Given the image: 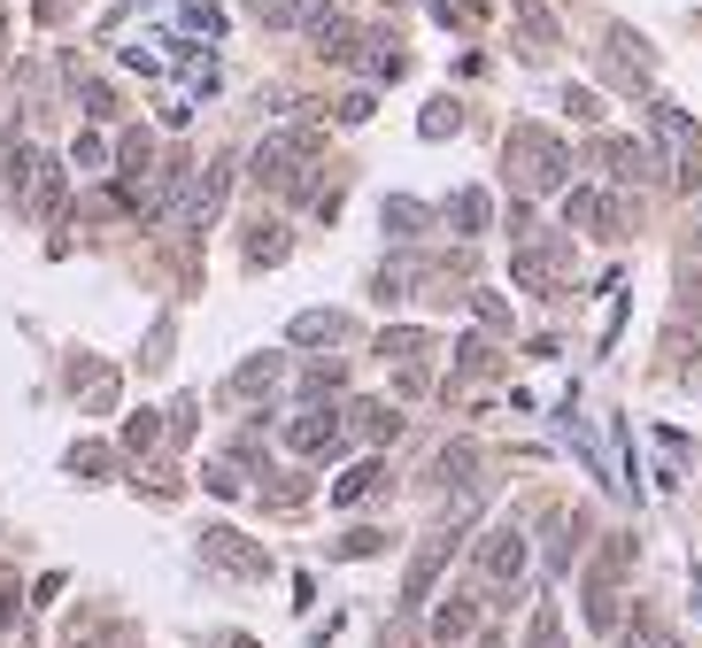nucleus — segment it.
<instances>
[{"mask_svg": "<svg viewBox=\"0 0 702 648\" xmlns=\"http://www.w3.org/2000/svg\"><path fill=\"white\" fill-rule=\"evenodd\" d=\"M502 162H510V185H518V193H556V185H563V170H571L563 140H548L540 124H518V132H510V148H502Z\"/></svg>", "mask_w": 702, "mask_h": 648, "instance_id": "f257e3e1", "label": "nucleus"}, {"mask_svg": "<svg viewBox=\"0 0 702 648\" xmlns=\"http://www.w3.org/2000/svg\"><path fill=\"white\" fill-rule=\"evenodd\" d=\"M224 193H232V162H208V170L193 178V193H185L177 224H185V232H208V224H216V209H224Z\"/></svg>", "mask_w": 702, "mask_h": 648, "instance_id": "f03ea898", "label": "nucleus"}, {"mask_svg": "<svg viewBox=\"0 0 702 648\" xmlns=\"http://www.w3.org/2000/svg\"><path fill=\"white\" fill-rule=\"evenodd\" d=\"M201 556H208V564H224V571H240V579H263V571H271V556H263V548H247L232 525H208V533H201Z\"/></svg>", "mask_w": 702, "mask_h": 648, "instance_id": "7ed1b4c3", "label": "nucleus"}, {"mask_svg": "<svg viewBox=\"0 0 702 648\" xmlns=\"http://www.w3.org/2000/svg\"><path fill=\"white\" fill-rule=\"evenodd\" d=\"M286 448H294V456H333V448H340V417H333V409L286 417Z\"/></svg>", "mask_w": 702, "mask_h": 648, "instance_id": "20e7f679", "label": "nucleus"}, {"mask_svg": "<svg viewBox=\"0 0 702 648\" xmlns=\"http://www.w3.org/2000/svg\"><path fill=\"white\" fill-rule=\"evenodd\" d=\"M479 571H487V579H495V587H510V579H518V571H526V540H518V533H510V525H495V533H487V540H479Z\"/></svg>", "mask_w": 702, "mask_h": 648, "instance_id": "39448f33", "label": "nucleus"}, {"mask_svg": "<svg viewBox=\"0 0 702 648\" xmlns=\"http://www.w3.org/2000/svg\"><path fill=\"white\" fill-rule=\"evenodd\" d=\"M594 162H602L610 178H625V185L657 178V155H649V148H633V140H602V148H594Z\"/></svg>", "mask_w": 702, "mask_h": 648, "instance_id": "423d86ee", "label": "nucleus"}, {"mask_svg": "<svg viewBox=\"0 0 702 648\" xmlns=\"http://www.w3.org/2000/svg\"><path fill=\"white\" fill-rule=\"evenodd\" d=\"M563 224H571V232H594V240H610L618 209H610L602 193H571V201H563Z\"/></svg>", "mask_w": 702, "mask_h": 648, "instance_id": "0eeeda50", "label": "nucleus"}, {"mask_svg": "<svg viewBox=\"0 0 702 648\" xmlns=\"http://www.w3.org/2000/svg\"><path fill=\"white\" fill-rule=\"evenodd\" d=\"M286 340H294V347H333V340H348V317H340V310H309V317L286 324Z\"/></svg>", "mask_w": 702, "mask_h": 648, "instance_id": "6e6552de", "label": "nucleus"}, {"mask_svg": "<svg viewBox=\"0 0 702 648\" xmlns=\"http://www.w3.org/2000/svg\"><path fill=\"white\" fill-rule=\"evenodd\" d=\"M340 433H363V441L378 448V441H394V433H401V417H394L386 402H355V409H348V425H340Z\"/></svg>", "mask_w": 702, "mask_h": 648, "instance_id": "1a4fd4ad", "label": "nucleus"}, {"mask_svg": "<svg viewBox=\"0 0 702 648\" xmlns=\"http://www.w3.org/2000/svg\"><path fill=\"white\" fill-rule=\"evenodd\" d=\"M487 216H495V201H487L479 185H464V193L448 201V224H456L464 240H479V232H487Z\"/></svg>", "mask_w": 702, "mask_h": 648, "instance_id": "9d476101", "label": "nucleus"}, {"mask_svg": "<svg viewBox=\"0 0 702 648\" xmlns=\"http://www.w3.org/2000/svg\"><path fill=\"white\" fill-rule=\"evenodd\" d=\"M370 494H386V464H378V456H370V464H355L348 479L333 486V502H340V509H355V502H370Z\"/></svg>", "mask_w": 702, "mask_h": 648, "instance_id": "9b49d317", "label": "nucleus"}, {"mask_svg": "<svg viewBox=\"0 0 702 648\" xmlns=\"http://www.w3.org/2000/svg\"><path fill=\"white\" fill-rule=\"evenodd\" d=\"M286 247H294V240H286V224H255V232H247V247H240V255H247V263H255V271H271V263H286Z\"/></svg>", "mask_w": 702, "mask_h": 648, "instance_id": "f8f14e48", "label": "nucleus"}, {"mask_svg": "<svg viewBox=\"0 0 702 648\" xmlns=\"http://www.w3.org/2000/svg\"><path fill=\"white\" fill-rule=\"evenodd\" d=\"M425 224H433V209H425V201H386V232H394V240H417Z\"/></svg>", "mask_w": 702, "mask_h": 648, "instance_id": "ddd939ff", "label": "nucleus"}, {"mask_svg": "<svg viewBox=\"0 0 702 648\" xmlns=\"http://www.w3.org/2000/svg\"><path fill=\"white\" fill-rule=\"evenodd\" d=\"M433 472H440V479H433V486H464V479H471V472H479V448H471V441H456V448H448V456H440Z\"/></svg>", "mask_w": 702, "mask_h": 648, "instance_id": "4468645a", "label": "nucleus"}, {"mask_svg": "<svg viewBox=\"0 0 702 648\" xmlns=\"http://www.w3.org/2000/svg\"><path fill=\"white\" fill-rule=\"evenodd\" d=\"M471 626H479V610H471V603H448V610L433 618V641H464Z\"/></svg>", "mask_w": 702, "mask_h": 648, "instance_id": "2eb2a0df", "label": "nucleus"}, {"mask_svg": "<svg viewBox=\"0 0 702 648\" xmlns=\"http://www.w3.org/2000/svg\"><path fill=\"white\" fill-rule=\"evenodd\" d=\"M456 124H464V109H456V101H433V109L417 117V132H425V140H448Z\"/></svg>", "mask_w": 702, "mask_h": 648, "instance_id": "dca6fc26", "label": "nucleus"}, {"mask_svg": "<svg viewBox=\"0 0 702 648\" xmlns=\"http://www.w3.org/2000/svg\"><path fill=\"white\" fill-rule=\"evenodd\" d=\"M657 132H664V148H695V124H688L672 101H657Z\"/></svg>", "mask_w": 702, "mask_h": 648, "instance_id": "f3484780", "label": "nucleus"}, {"mask_svg": "<svg viewBox=\"0 0 702 648\" xmlns=\"http://www.w3.org/2000/svg\"><path fill=\"white\" fill-rule=\"evenodd\" d=\"M479 371H495V340H464L456 347V378H479Z\"/></svg>", "mask_w": 702, "mask_h": 648, "instance_id": "a211bd4d", "label": "nucleus"}, {"mask_svg": "<svg viewBox=\"0 0 702 648\" xmlns=\"http://www.w3.org/2000/svg\"><path fill=\"white\" fill-rule=\"evenodd\" d=\"M240 394H271L278 386V355H263V363H240V378H232Z\"/></svg>", "mask_w": 702, "mask_h": 648, "instance_id": "6ab92c4d", "label": "nucleus"}, {"mask_svg": "<svg viewBox=\"0 0 702 648\" xmlns=\"http://www.w3.org/2000/svg\"><path fill=\"white\" fill-rule=\"evenodd\" d=\"M78 93H85V117H93V124H109V117H116V93H109L101 78H85Z\"/></svg>", "mask_w": 702, "mask_h": 648, "instance_id": "aec40b11", "label": "nucleus"}, {"mask_svg": "<svg viewBox=\"0 0 702 648\" xmlns=\"http://www.w3.org/2000/svg\"><path fill=\"white\" fill-rule=\"evenodd\" d=\"M309 8H317V0H255V16H263V23H302Z\"/></svg>", "mask_w": 702, "mask_h": 648, "instance_id": "412c9836", "label": "nucleus"}, {"mask_svg": "<svg viewBox=\"0 0 702 648\" xmlns=\"http://www.w3.org/2000/svg\"><path fill=\"white\" fill-rule=\"evenodd\" d=\"M70 162H78V170H109V140H101V132H85V140L70 148Z\"/></svg>", "mask_w": 702, "mask_h": 648, "instance_id": "4be33fe9", "label": "nucleus"}, {"mask_svg": "<svg viewBox=\"0 0 702 648\" xmlns=\"http://www.w3.org/2000/svg\"><path fill=\"white\" fill-rule=\"evenodd\" d=\"M526 648H563V626H556V610H532V634Z\"/></svg>", "mask_w": 702, "mask_h": 648, "instance_id": "5701e85b", "label": "nucleus"}, {"mask_svg": "<svg viewBox=\"0 0 702 648\" xmlns=\"http://www.w3.org/2000/svg\"><path fill=\"white\" fill-rule=\"evenodd\" d=\"M70 472H85V479L109 472V448H101V441H78V448H70Z\"/></svg>", "mask_w": 702, "mask_h": 648, "instance_id": "b1692460", "label": "nucleus"}, {"mask_svg": "<svg viewBox=\"0 0 702 648\" xmlns=\"http://www.w3.org/2000/svg\"><path fill=\"white\" fill-rule=\"evenodd\" d=\"M417 347H425V332H386V340H378V355H394V363H409Z\"/></svg>", "mask_w": 702, "mask_h": 648, "instance_id": "393cba45", "label": "nucleus"}, {"mask_svg": "<svg viewBox=\"0 0 702 648\" xmlns=\"http://www.w3.org/2000/svg\"><path fill=\"white\" fill-rule=\"evenodd\" d=\"M155 433H163V425H155V409H140V417L124 425V448H155Z\"/></svg>", "mask_w": 702, "mask_h": 648, "instance_id": "a878e982", "label": "nucleus"}, {"mask_svg": "<svg viewBox=\"0 0 702 648\" xmlns=\"http://www.w3.org/2000/svg\"><path fill=\"white\" fill-rule=\"evenodd\" d=\"M240 464H208V494H224V502H232V494H240Z\"/></svg>", "mask_w": 702, "mask_h": 648, "instance_id": "bb28decb", "label": "nucleus"}, {"mask_svg": "<svg viewBox=\"0 0 702 648\" xmlns=\"http://www.w3.org/2000/svg\"><path fill=\"white\" fill-rule=\"evenodd\" d=\"M563 109H571V117H579V124H594V117H602V101H594V93H587V85H571V93H563Z\"/></svg>", "mask_w": 702, "mask_h": 648, "instance_id": "cd10ccee", "label": "nucleus"}, {"mask_svg": "<svg viewBox=\"0 0 702 648\" xmlns=\"http://www.w3.org/2000/svg\"><path fill=\"white\" fill-rule=\"evenodd\" d=\"M302 394H340V363H317V371L302 378Z\"/></svg>", "mask_w": 702, "mask_h": 648, "instance_id": "c85d7f7f", "label": "nucleus"}, {"mask_svg": "<svg viewBox=\"0 0 702 648\" xmlns=\"http://www.w3.org/2000/svg\"><path fill=\"white\" fill-rule=\"evenodd\" d=\"M378 548H386V533H348L340 540V556H378Z\"/></svg>", "mask_w": 702, "mask_h": 648, "instance_id": "c756f323", "label": "nucleus"}, {"mask_svg": "<svg viewBox=\"0 0 702 648\" xmlns=\"http://www.w3.org/2000/svg\"><path fill=\"white\" fill-rule=\"evenodd\" d=\"M479 324H495V332H510V310H502L495 294H479Z\"/></svg>", "mask_w": 702, "mask_h": 648, "instance_id": "7c9ffc66", "label": "nucleus"}, {"mask_svg": "<svg viewBox=\"0 0 702 648\" xmlns=\"http://www.w3.org/2000/svg\"><path fill=\"white\" fill-rule=\"evenodd\" d=\"M641 641H649V648H688V641H672V634H664V626H657L649 610H641Z\"/></svg>", "mask_w": 702, "mask_h": 648, "instance_id": "2f4dec72", "label": "nucleus"}, {"mask_svg": "<svg viewBox=\"0 0 702 648\" xmlns=\"http://www.w3.org/2000/svg\"><path fill=\"white\" fill-rule=\"evenodd\" d=\"M386 648H417V634H409V626H394V634H386Z\"/></svg>", "mask_w": 702, "mask_h": 648, "instance_id": "473e14b6", "label": "nucleus"}, {"mask_svg": "<svg viewBox=\"0 0 702 648\" xmlns=\"http://www.w3.org/2000/svg\"><path fill=\"white\" fill-rule=\"evenodd\" d=\"M0 39H8V8H0Z\"/></svg>", "mask_w": 702, "mask_h": 648, "instance_id": "72a5a7b5", "label": "nucleus"}]
</instances>
